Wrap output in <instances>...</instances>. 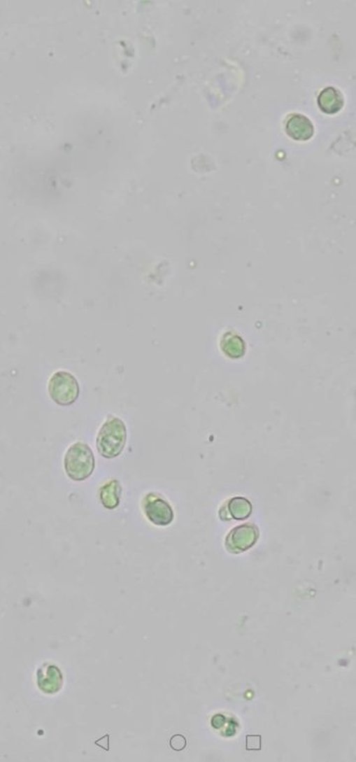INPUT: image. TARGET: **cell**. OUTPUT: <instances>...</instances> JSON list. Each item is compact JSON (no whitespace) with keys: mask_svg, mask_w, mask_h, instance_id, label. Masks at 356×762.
<instances>
[{"mask_svg":"<svg viewBox=\"0 0 356 762\" xmlns=\"http://www.w3.org/2000/svg\"><path fill=\"white\" fill-rule=\"evenodd\" d=\"M318 104L324 113L336 114L343 108L345 99L336 88L326 87L320 93Z\"/></svg>","mask_w":356,"mask_h":762,"instance_id":"ba28073f","label":"cell"},{"mask_svg":"<svg viewBox=\"0 0 356 762\" xmlns=\"http://www.w3.org/2000/svg\"><path fill=\"white\" fill-rule=\"evenodd\" d=\"M64 470L73 481H83L92 477L95 467V458L90 446L85 443L73 444L66 451L64 460Z\"/></svg>","mask_w":356,"mask_h":762,"instance_id":"7a4b0ae2","label":"cell"},{"mask_svg":"<svg viewBox=\"0 0 356 762\" xmlns=\"http://www.w3.org/2000/svg\"><path fill=\"white\" fill-rule=\"evenodd\" d=\"M226 514L221 516V519L238 521L245 520L252 515V505L248 499L243 497H235L225 504Z\"/></svg>","mask_w":356,"mask_h":762,"instance_id":"52a82bcc","label":"cell"},{"mask_svg":"<svg viewBox=\"0 0 356 762\" xmlns=\"http://www.w3.org/2000/svg\"><path fill=\"white\" fill-rule=\"evenodd\" d=\"M312 121L302 114H292L286 123V133L296 141H308L314 136Z\"/></svg>","mask_w":356,"mask_h":762,"instance_id":"8992f818","label":"cell"},{"mask_svg":"<svg viewBox=\"0 0 356 762\" xmlns=\"http://www.w3.org/2000/svg\"><path fill=\"white\" fill-rule=\"evenodd\" d=\"M122 486L117 479H111L102 485L99 491L100 502L104 508L114 510L121 502Z\"/></svg>","mask_w":356,"mask_h":762,"instance_id":"9c48e42d","label":"cell"},{"mask_svg":"<svg viewBox=\"0 0 356 762\" xmlns=\"http://www.w3.org/2000/svg\"><path fill=\"white\" fill-rule=\"evenodd\" d=\"M144 512L150 523L159 527H166L173 522V507L157 494L150 493L144 500Z\"/></svg>","mask_w":356,"mask_h":762,"instance_id":"277c9868","label":"cell"},{"mask_svg":"<svg viewBox=\"0 0 356 762\" xmlns=\"http://www.w3.org/2000/svg\"><path fill=\"white\" fill-rule=\"evenodd\" d=\"M169 745L176 752L183 751L187 745V740L183 735H174L169 740Z\"/></svg>","mask_w":356,"mask_h":762,"instance_id":"30bf717a","label":"cell"},{"mask_svg":"<svg viewBox=\"0 0 356 762\" xmlns=\"http://www.w3.org/2000/svg\"><path fill=\"white\" fill-rule=\"evenodd\" d=\"M259 529L257 525L245 524L238 525L229 532L226 539V546L231 553H241L252 548L259 539Z\"/></svg>","mask_w":356,"mask_h":762,"instance_id":"5b68a950","label":"cell"},{"mask_svg":"<svg viewBox=\"0 0 356 762\" xmlns=\"http://www.w3.org/2000/svg\"><path fill=\"white\" fill-rule=\"evenodd\" d=\"M245 749H247L248 752L260 751L262 749V737L259 735H248Z\"/></svg>","mask_w":356,"mask_h":762,"instance_id":"8fae6325","label":"cell"},{"mask_svg":"<svg viewBox=\"0 0 356 762\" xmlns=\"http://www.w3.org/2000/svg\"><path fill=\"white\" fill-rule=\"evenodd\" d=\"M127 443L125 423L119 418L110 416L100 428L97 434V448L99 455L111 460L123 453Z\"/></svg>","mask_w":356,"mask_h":762,"instance_id":"6da1fadb","label":"cell"},{"mask_svg":"<svg viewBox=\"0 0 356 762\" xmlns=\"http://www.w3.org/2000/svg\"><path fill=\"white\" fill-rule=\"evenodd\" d=\"M50 397L59 406L73 405L80 396V386L75 376L68 372H57L48 384Z\"/></svg>","mask_w":356,"mask_h":762,"instance_id":"3957f363","label":"cell"}]
</instances>
